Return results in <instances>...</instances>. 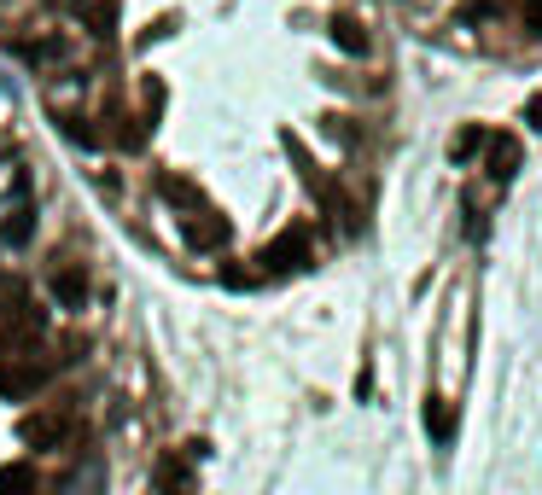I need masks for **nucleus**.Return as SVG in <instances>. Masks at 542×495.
Here are the masks:
<instances>
[{
    "instance_id": "39448f33",
    "label": "nucleus",
    "mask_w": 542,
    "mask_h": 495,
    "mask_svg": "<svg viewBox=\"0 0 542 495\" xmlns=\"http://www.w3.org/2000/svg\"><path fill=\"white\" fill-rule=\"evenodd\" d=\"M484 146H490V175L508 187L513 175H519V140H513V134H490Z\"/></svg>"
},
{
    "instance_id": "f8f14e48",
    "label": "nucleus",
    "mask_w": 542,
    "mask_h": 495,
    "mask_svg": "<svg viewBox=\"0 0 542 495\" xmlns=\"http://www.w3.org/2000/svg\"><path fill=\"white\" fill-rule=\"evenodd\" d=\"M484 140H490V134L478 129V123H467V129L455 134V146H449V152H455V158H473V152L484 146Z\"/></svg>"
},
{
    "instance_id": "9b49d317",
    "label": "nucleus",
    "mask_w": 542,
    "mask_h": 495,
    "mask_svg": "<svg viewBox=\"0 0 542 495\" xmlns=\"http://www.w3.org/2000/svg\"><path fill=\"white\" fill-rule=\"evenodd\" d=\"M0 495H35V466H6L0 472Z\"/></svg>"
},
{
    "instance_id": "6e6552de",
    "label": "nucleus",
    "mask_w": 542,
    "mask_h": 495,
    "mask_svg": "<svg viewBox=\"0 0 542 495\" xmlns=\"http://www.w3.org/2000/svg\"><path fill=\"white\" fill-rule=\"evenodd\" d=\"M420 420H426V431H432L438 443H449V437H455V408H449L443 396H426V408H420Z\"/></svg>"
},
{
    "instance_id": "ddd939ff",
    "label": "nucleus",
    "mask_w": 542,
    "mask_h": 495,
    "mask_svg": "<svg viewBox=\"0 0 542 495\" xmlns=\"http://www.w3.org/2000/svg\"><path fill=\"white\" fill-rule=\"evenodd\" d=\"M6 187H12V193H24V187H30L24 164H12V158H0V193H6Z\"/></svg>"
},
{
    "instance_id": "dca6fc26",
    "label": "nucleus",
    "mask_w": 542,
    "mask_h": 495,
    "mask_svg": "<svg viewBox=\"0 0 542 495\" xmlns=\"http://www.w3.org/2000/svg\"><path fill=\"white\" fill-rule=\"evenodd\" d=\"M525 24H531V35H542V0H525Z\"/></svg>"
},
{
    "instance_id": "20e7f679",
    "label": "nucleus",
    "mask_w": 542,
    "mask_h": 495,
    "mask_svg": "<svg viewBox=\"0 0 542 495\" xmlns=\"http://www.w3.org/2000/svg\"><path fill=\"white\" fill-rule=\"evenodd\" d=\"M228 233H234V228H228L216 210H193V216H187V245H193V251H222Z\"/></svg>"
},
{
    "instance_id": "0eeeda50",
    "label": "nucleus",
    "mask_w": 542,
    "mask_h": 495,
    "mask_svg": "<svg viewBox=\"0 0 542 495\" xmlns=\"http://www.w3.org/2000/svg\"><path fill=\"white\" fill-rule=\"evenodd\" d=\"M53 297H59V303H65V309H76V303H82V297H88V274H82V268H76V263L53 268Z\"/></svg>"
},
{
    "instance_id": "f257e3e1",
    "label": "nucleus",
    "mask_w": 542,
    "mask_h": 495,
    "mask_svg": "<svg viewBox=\"0 0 542 495\" xmlns=\"http://www.w3.org/2000/svg\"><path fill=\"white\" fill-rule=\"evenodd\" d=\"M65 362H70V356H41V362L18 356L12 367H0V396H12V402H18V396L41 391V385H47V379H53V373H59Z\"/></svg>"
},
{
    "instance_id": "f03ea898",
    "label": "nucleus",
    "mask_w": 542,
    "mask_h": 495,
    "mask_svg": "<svg viewBox=\"0 0 542 495\" xmlns=\"http://www.w3.org/2000/svg\"><path fill=\"white\" fill-rule=\"evenodd\" d=\"M257 263L269 268V274H304V268H309V228L274 233L269 245H263V257H257Z\"/></svg>"
},
{
    "instance_id": "2eb2a0df",
    "label": "nucleus",
    "mask_w": 542,
    "mask_h": 495,
    "mask_svg": "<svg viewBox=\"0 0 542 495\" xmlns=\"http://www.w3.org/2000/svg\"><path fill=\"white\" fill-rule=\"evenodd\" d=\"M525 123H531V129H542V94L525 99Z\"/></svg>"
},
{
    "instance_id": "7ed1b4c3",
    "label": "nucleus",
    "mask_w": 542,
    "mask_h": 495,
    "mask_svg": "<svg viewBox=\"0 0 542 495\" xmlns=\"http://www.w3.org/2000/svg\"><path fill=\"white\" fill-rule=\"evenodd\" d=\"M18 437H24V449L47 455V449H59V443L70 437V414H59V408H47V414H30V420L18 426Z\"/></svg>"
},
{
    "instance_id": "9d476101",
    "label": "nucleus",
    "mask_w": 542,
    "mask_h": 495,
    "mask_svg": "<svg viewBox=\"0 0 542 495\" xmlns=\"http://www.w3.org/2000/svg\"><path fill=\"white\" fill-rule=\"evenodd\" d=\"M333 41H339L344 53H356V59L368 53V30H362L356 18H333Z\"/></svg>"
},
{
    "instance_id": "1a4fd4ad",
    "label": "nucleus",
    "mask_w": 542,
    "mask_h": 495,
    "mask_svg": "<svg viewBox=\"0 0 542 495\" xmlns=\"http://www.w3.org/2000/svg\"><path fill=\"white\" fill-rule=\"evenodd\" d=\"M158 193L170 198V204H181V210H187V216H193V210H204L199 187H193V181H181V175H158Z\"/></svg>"
},
{
    "instance_id": "423d86ee",
    "label": "nucleus",
    "mask_w": 542,
    "mask_h": 495,
    "mask_svg": "<svg viewBox=\"0 0 542 495\" xmlns=\"http://www.w3.org/2000/svg\"><path fill=\"white\" fill-rule=\"evenodd\" d=\"M30 239H35V210L30 204H12V210L0 216V245L18 251V245H30Z\"/></svg>"
},
{
    "instance_id": "4468645a",
    "label": "nucleus",
    "mask_w": 542,
    "mask_h": 495,
    "mask_svg": "<svg viewBox=\"0 0 542 495\" xmlns=\"http://www.w3.org/2000/svg\"><path fill=\"white\" fill-rule=\"evenodd\" d=\"M327 134H333V140H339V146H356V140H362V134L350 129V123H344V117H333V123H327Z\"/></svg>"
}]
</instances>
